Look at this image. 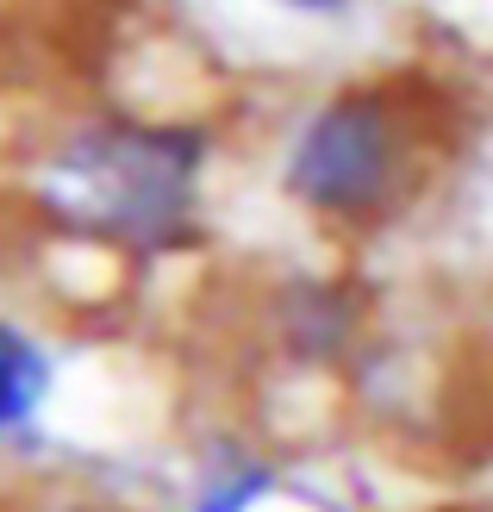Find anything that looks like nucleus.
<instances>
[{
    "label": "nucleus",
    "mask_w": 493,
    "mask_h": 512,
    "mask_svg": "<svg viewBox=\"0 0 493 512\" xmlns=\"http://www.w3.org/2000/svg\"><path fill=\"white\" fill-rule=\"evenodd\" d=\"M206 138L194 125H88L50 163V207L75 232L125 250H169L194 225Z\"/></svg>",
    "instance_id": "obj_1"
},
{
    "label": "nucleus",
    "mask_w": 493,
    "mask_h": 512,
    "mask_svg": "<svg viewBox=\"0 0 493 512\" xmlns=\"http://www.w3.org/2000/svg\"><path fill=\"white\" fill-rule=\"evenodd\" d=\"M281 182L300 207L362 219L400 182V119L381 94H337L300 125Z\"/></svg>",
    "instance_id": "obj_2"
},
{
    "label": "nucleus",
    "mask_w": 493,
    "mask_h": 512,
    "mask_svg": "<svg viewBox=\"0 0 493 512\" xmlns=\"http://www.w3.org/2000/svg\"><path fill=\"white\" fill-rule=\"evenodd\" d=\"M44 394H50V356L19 325H0V438L32 425Z\"/></svg>",
    "instance_id": "obj_3"
},
{
    "label": "nucleus",
    "mask_w": 493,
    "mask_h": 512,
    "mask_svg": "<svg viewBox=\"0 0 493 512\" xmlns=\"http://www.w3.org/2000/svg\"><path fill=\"white\" fill-rule=\"evenodd\" d=\"M263 494H269V469L263 463H238V469H219L213 481H206L194 512H250Z\"/></svg>",
    "instance_id": "obj_4"
},
{
    "label": "nucleus",
    "mask_w": 493,
    "mask_h": 512,
    "mask_svg": "<svg viewBox=\"0 0 493 512\" xmlns=\"http://www.w3.org/2000/svg\"><path fill=\"white\" fill-rule=\"evenodd\" d=\"M288 13H344V7H362V0H275Z\"/></svg>",
    "instance_id": "obj_5"
}]
</instances>
